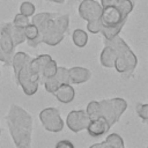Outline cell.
Returning <instances> with one entry per match:
<instances>
[{
    "label": "cell",
    "mask_w": 148,
    "mask_h": 148,
    "mask_svg": "<svg viewBox=\"0 0 148 148\" xmlns=\"http://www.w3.org/2000/svg\"><path fill=\"white\" fill-rule=\"evenodd\" d=\"M49 1H52V2H56V3H64L65 0H49Z\"/></svg>",
    "instance_id": "34"
},
{
    "label": "cell",
    "mask_w": 148,
    "mask_h": 148,
    "mask_svg": "<svg viewBox=\"0 0 148 148\" xmlns=\"http://www.w3.org/2000/svg\"><path fill=\"white\" fill-rule=\"evenodd\" d=\"M127 16L118 6H106L103 7L99 20L103 28H123Z\"/></svg>",
    "instance_id": "3"
},
{
    "label": "cell",
    "mask_w": 148,
    "mask_h": 148,
    "mask_svg": "<svg viewBox=\"0 0 148 148\" xmlns=\"http://www.w3.org/2000/svg\"><path fill=\"white\" fill-rule=\"evenodd\" d=\"M43 37V43L50 46H56L58 45L65 36V32H62L54 23V18H51L47 21V23L39 30Z\"/></svg>",
    "instance_id": "7"
},
{
    "label": "cell",
    "mask_w": 148,
    "mask_h": 148,
    "mask_svg": "<svg viewBox=\"0 0 148 148\" xmlns=\"http://www.w3.org/2000/svg\"><path fill=\"white\" fill-rule=\"evenodd\" d=\"M72 40L75 46L84 47L88 43V34L83 29H75L72 34Z\"/></svg>",
    "instance_id": "18"
},
{
    "label": "cell",
    "mask_w": 148,
    "mask_h": 148,
    "mask_svg": "<svg viewBox=\"0 0 148 148\" xmlns=\"http://www.w3.org/2000/svg\"><path fill=\"white\" fill-rule=\"evenodd\" d=\"M102 28L103 27H102V22L99 18L87 22V30L91 34H99L102 31Z\"/></svg>",
    "instance_id": "29"
},
{
    "label": "cell",
    "mask_w": 148,
    "mask_h": 148,
    "mask_svg": "<svg viewBox=\"0 0 148 148\" xmlns=\"http://www.w3.org/2000/svg\"><path fill=\"white\" fill-rule=\"evenodd\" d=\"M89 121L90 119L86 110H72L66 117V125L74 133L87 130Z\"/></svg>",
    "instance_id": "5"
},
{
    "label": "cell",
    "mask_w": 148,
    "mask_h": 148,
    "mask_svg": "<svg viewBox=\"0 0 148 148\" xmlns=\"http://www.w3.org/2000/svg\"><path fill=\"white\" fill-rule=\"evenodd\" d=\"M54 96L60 103L67 104V103L73 102V99L75 98V90L71 83L61 84L58 88V90L54 92Z\"/></svg>",
    "instance_id": "13"
},
{
    "label": "cell",
    "mask_w": 148,
    "mask_h": 148,
    "mask_svg": "<svg viewBox=\"0 0 148 148\" xmlns=\"http://www.w3.org/2000/svg\"><path fill=\"white\" fill-rule=\"evenodd\" d=\"M43 1H49V0H43Z\"/></svg>",
    "instance_id": "36"
},
{
    "label": "cell",
    "mask_w": 148,
    "mask_h": 148,
    "mask_svg": "<svg viewBox=\"0 0 148 148\" xmlns=\"http://www.w3.org/2000/svg\"><path fill=\"white\" fill-rule=\"evenodd\" d=\"M89 148H103V145H102V142H97V143L91 145Z\"/></svg>",
    "instance_id": "33"
},
{
    "label": "cell",
    "mask_w": 148,
    "mask_h": 148,
    "mask_svg": "<svg viewBox=\"0 0 148 148\" xmlns=\"http://www.w3.org/2000/svg\"><path fill=\"white\" fill-rule=\"evenodd\" d=\"M136 113L143 123L148 124V103H138Z\"/></svg>",
    "instance_id": "27"
},
{
    "label": "cell",
    "mask_w": 148,
    "mask_h": 148,
    "mask_svg": "<svg viewBox=\"0 0 148 148\" xmlns=\"http://www.w3.org/2000/svg\"><path fill=\"white\" fill-rule=\"evenodd\" d=\"M12 25L13 23H5L0 30V49L9 56H14V49H15V44L10 35Z\"/></svg>",
    "instance_id": "8"
},
{
    "label": "cell",
    "mask_w": 148,
    "mask_h": 148,
    "mask_svg": "<svg viewBox=\"0 0 148 148\" xmlns=\"http://www.w3.org/2000/svg\"><path fill=\"white\" fill-rule=\"evenodd\" d=\"M105 141H108L109 143L116 146L117 148H125V143H124V140L123 138L118 134V133H111L106 136Z\"/></svg>",
    "instance_id": "26"
},
{
    "label": "cell",
    "mask_w": 148,
    "mask_h": 148,
    "mask_svg": "<svg viewBox=\"0 0 148 148\" xmlns=\"http://www.w3.org/2000/svg\"><path fill=\"white\" fill-rule=\"evenodd\" d=\"M56 16H57V14H52V13H38L32 16L31 23H34L40 30L47 23V21H50L51 18H54Z\"/></svg>",
    "instance_id": "17"
},
{
    "label": "cell",
    "mask_w": 148,
    "mask_h": 148,
    "mask_svg": "<svg viewBox=\"0 0 148 148\" xmlns=\"http://www.w3.org/2000/svg\"><path fill=\"white\" fill-rule=\"evenodd\" d=\"M10 35L13 38V42L15 44V46L22 44L23 42L27 40L25 35H24V29L23 28H18L15 25H12V30H10Z\"/></svg>",
    "instance_id": "20"
},
{
    "label": "cell",
    "mask_w": 148,
    "mask_h": 148,
    "mask_svg": "<svg viewBox=\"0 0 148 148\" xmlns=\"http://www.w3.org/2000/svg\"><path fill=\"white\" fill-rule=\"evenodd\" d=\"M12 60H13V56H9V54L5 53V52L0 49V61L5 62L6 65H12Z\"/></svg>",
    "instance_id": "31"
},
{
    "label": "cell",
    "mask_w": 148,
    "mask_h": 148,
    "mask_svg": "<svg viewBox=\"0 0 148 148\" xmlns=\"http://www.w3.org/2000/svg\"><path fill=\"white\" fill-rule=\"evenodd\" d=\"M103 7L101 2L96 0H81L79 3V15L84 21H92L101 17Z\"/></svg>",
    "instance_id": "6"
},
{
    "label": "cell",
    "mask_w": 148,
    "mask_h": 148,
    "mask_svg": "<svg viewBox=\"0 0 148 148\" xmlns=\"http://www.w3.org/2000/svg\"><path fill=\"white\" fill-rule=\"evenodd\" d=\"M57 69H58V64H57V61L53 60V59H51V60L45 65V67H44V69H43L42 81H40V82L43 83L46 79L53 77V76L56 75V73H57Z\"/></svg>",
    "instance_id": "19"
},
{
    "label": "cell",
    "mask_w": 148,
    "mask_h": 148,
    "mask_svg": "<svg viewBox=\"0 0 148 148\" xmlns=\"http://www.w3.org/2000/svg\"><path fill=\"white\" fill-rule=\"evenodd\" d=\"M39 120L43 127L47 132L58 133L61 132L65 123L57 108H45L39 112Z\"/></svg>",
    "instance_id": "4"
},
{
    "label": "cell",
    "mask_w": 148,
    "mask_h": 148,
    "mask_svg": "<svg viewBox=\"0 0 148 148\" xmlns=\"http://www.w3.org/2000/svg\"><path fill=\"white\" fill-rule=\"evenodd\" d=\"M43 83H44V88H45V90H46L47 92L52 94V95H54V92H56V91L58 90V88L61 86L60 82L57 80L56 76L50 77V79H46Z\"/></svg>",
    "instance_id": "23"
},
{
    "label": "cell",
    "mask_w": 148,
    "mask_h": 148,
    "mask_svg": "<svg viewBox=\"0 0 148 148\" xmlns=\"http://www.w3.org/2000/svg\"><path fill=\"white\" fill-rule=\"evenodd\" d=\"M111 103L116 110V113L117 116L120 118L124 112L126 111L127 109V102L124 99V98H120V97H114V98H111Z\"/></svg>",
    "instance_id": "21"
},
{
    "label": "cell",
    "mask_w": 148,
    "mask_h": 148,
    "mask_svg": "<svg viewBox=\"0 0 148 148\" xmlns=\"http://www.w3.org/2000/svg\"><path fill=\"white\" fill-rule=\"evenodd\" d=\"M116 58H117L116 50L112 49L111 46L104 45V47H103V50H102V52L99 54L101 65L103 67H106V68H112V67H114Z\"/></svg>",
    "instance_id": "14"
},
{
    "label": "cell",
    "mask_w": 148,
    "mask_h": 148,
    "mask_svg": "<svg viewBox=\"0 0 148 148\" xmlns=\"http://www.w3.org/2000/svg\"><path fill=\"white\" fill-rule=\"evenodd\" d=\"M147 148H148V146H147Z\"/></svg>",
    "instance_id": "39"
},
{
    "label": "cell",
    "mask_w": 148,
    "mask_h": 148,
    "mask_svg": "<svg viewBox=\"0 0 148 148\" xmlns=\"http://www.w3.org/2000/svg\"><path fill=\"white\" fill-rule=\"evenodd\" d=\"M31 59L32 58L25 52H16V53H14L13 60H12V66H13V69H14V74L16 75L20 72V69L25 64H28Z\"/></svg>",
    "instance_id": "15"
},
{
    "label": "cell",
    "mask_w": 148,
    "mask_h": 148,
    "mask_svg": "<svg viewBox=\"0 0 148 148\" xmlns=\"http://www.w3.org/2000/svg\"><path fill=\"white\" fill-rule=\"evenodd\" d=\"M0 74H1V72H0Z\"/></svg>",
    "instance_id": "37"
},
{
    "label": "cell",
    "mask_w": 148,
    "mask_h": 148,
    "mask_svg": "<svg viewBox=\"0 0 148 148\" xmlns=\"http://www.w3.org/2000/svg\"><path fill=\"white\" fill-rule=\"evenodd\" d=\"M104 45L111 46L116 50L117 58L114 61V68L118 73L130 75L134 72L138 65V58L120 36L112 39H104Z\"/></svg>",
    "instance_id": "2"
},
{
    "label": "cell",
    "mask_w": 148,
    "mask_h": 148,
    "mask_svg": "<svg viewBox=\"0 0 148 148\" xmlns=\"http://www.w3.org/2000/svg\"><path fill=\"white\" fill-rule=\"evenodd\" d=\"M24 35H25L28 45L31 47H36L40 43H43V37H42L39 29L31 22L24 28Z\"/></svg>",
    "instance_id": "11"
},
{
    "label": "cell",
    "mask_w": 148,
    "mask_h": 148,
    "mask_svg": "<svg viewBox=\"0 0 148 148\" xmlns=\"http://www.w3.org/2000/svg\"><path fill=\"white\" fill-rule=\"evenodd\" d=\"M110 128H111V126L109 125L106 119L104 117H99L97 119L89 121L87 132L91 138H99V136L104 135Z\"/></svg>",
    "instance_id": "9"
},
{
    "label": "cell",
    "mask_w": 148,
    "mask_h": 148,
    "mask_svg": "<svg viewBox=\"0 0 148 148\" xmlns=\"http://www.w3.org/2000/svg\"><path fill=\"white\" fill-rule=\"evenodd\" d=\"M101 103V108H102V117H104L106 119V121L109 123V125L112 127L120 118L117 116L116 110L111 103V99H102L99 101Z\"/></svg>",
    "instance_id": "12"
},
{
    "label": "cell",
    "mask_w": 148,
    "mask_h": 148,
    "mask_svg": "<svg viewBox=\"0 0 148 148\" xmlns=\"http://www.w3.org/2000/svg\"><path fill=\"white\" fill-rule=\"evenodd\" d=\"M86 112L89 117L90 120L97 119L99 117H102V108H101V103L98 101H90L86 108Z\"/></svg>",
    "instance_id": "16"
},
{
    "label": "cell",
    "mask_w": 148,
    "mask_h": 148,
    "mask_svg": "<svg viewBox=\"0 0 148 148\" xmlns=\"http://www.w3.org/2000/svg\"><path fill=\"white\" fill-rule=\"evenodd\" d=\"M0 135H1V127H0Z\"/></svg>",
    "instance_id": "35"
},
{
    "label": "cell",
    "mask_w": 148,
    "mask_h": 148,
    "mask_svg": "<svg viewBox=\"0 0 148 148\" xmlns=\"http://www.w3.org/2000/svg\"><path fill=\"white\" fill-rule=\"evenodd\" d=\"M9 134L16 148H31L32 117L23 108L13 104L6 116Z\"/></svg>",
    "instance_id": "1"
},
{
    "label": "cell",
    "mask_w": 148,
    "mask_h": 148,
    "mask_svg": "<svg viewBox=\"0 0 148 148\" xmlns=\"http://www.w3.org/2000/svg\"><path fill=\"white\" fill-rule=\"evenodd\" d=\"M91 79V72L88 68L74 66L69 68V81L71 84H81Z\"/></svg>",
    "instance_id": "10"
},
{
    "label": "cell",
    "mask_w": 148,
    "mask_h": 148,
    "mask_svg": "<svg viewBox=\"0 0 148 148\" xmlns=\"http://www.w3.org/2000/svg\"><path fill=\"white\" fill-rule=\"evenodd\" d=\"M12 23L15 27H18V28H23L24 29L30 23V18H29V16H25L22 13H18V14H16L14 16V20H13Z\"/></svg>",
    "instance_id": "25"
},
{
    "label": "cell",
    "mask_w": 148,
    "mask_h": 148,
    "mask_svg": "<svg viewBox=\"0 0 148 148\" xmlns=\"http://www.w3.org/2000/svg\"><path fill=\"white\" fill-rule=\"evenodd\" d=\"M54 148H75V147H74V143H73L72 141L65 139V140L58 141V142L56 143Z\"/></svg>",
    "instance_id": "30"
},
{
    "label": "cell",
    "mask_w": 148,
    "mask_h": 148,
    "mask_svg": "<svg viewBox=\"0 0 148 148\" xmlns=\"http://www.w3.org/2000/svg\"><path fill=\"white\" fill-rule=\"evenodd\" d=\"M54 76H56L57 80L60 82V84L71 83V81H69V69H68V68L58 66V69H57V73H56Z\"/></svg>",
    "instance_id": "22"
},
{
    "label": "cell",
    "mask_w": 148,
    "mask_h": 148,
    "mask_svg": "<svg viewBox=\"0 0 148 148\" xmlns=\"http://www.w3.org/2000/svg\"><path fill=\"white\" fill-rule=\"evenodd\" d=\"M54 23H56V25L62 32H66L68 30V25H69V16L67 14H65V15H57L54 17Z\"/></svg>",
    "instance_id": "24"
},
{
    "label": "cell",
    "mask_w": 148,
    "mask_h": 148,
    "mask_svg": "<svg viewBox=\"0 0 148 148\" xmlns=\"http://www.w3.org/2000/svg\"><path fill=\"white\" fill-rule=\"evenodd\" d=\"M35 10H36L35 5L31 3V2H29V1H24V2H22L21 6H20V13H22L23 15L29 16V17H30V16H34Z\"/></svg>",
    "instance_id": "28"
},
{
    "label": "cell",
    "mask_w": 148,
    "mask_h": 148,
    "mask_svg": "<svg viewBox=\"0 0 148 148\" xmlns=\"http://www.w3.org/2000/svg\"><path fill=\"white\" fill-rule=\"evenodd\" d=\"M133 1H135V0H133Z\"/></svg>",
    "instance_id": "38"
},
{
    "label": "cell",
    "mask_w": 148,
    "mask_h": 148,
    "mask_svg": "<svg viewBox=\"0 0 148 148\" xmlns=\"http://www.w3.org/2000/svg\"><path fill=\"white\" fill-rule=\"evenodd\" d=\"M102 145H103V148H117L116 146H113V145L109 143V142H108V141H105V140H103V141H102Z\"/></svg>",
    "instance_id": "32"
}]
</instances>
